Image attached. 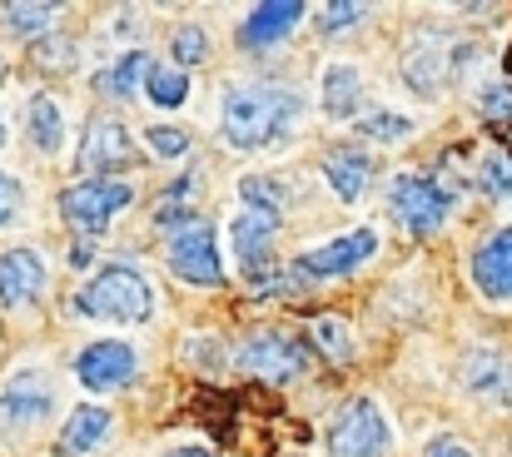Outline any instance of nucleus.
Returning <instances> with one entry per match:
<instances>
[{
  "mask_svg": "<svg viewBox=\"0 0 512 457\" xmlns=\"http://www.w3.org/2000/svg\"><path fill=\"white\" fill-rule=\"evenodd\" d=\"M304 120V100L294 90H274V85H234L224 95V115L219 130L234 150H274L284 145Z\"/></svg>",
  "mask_w": 512,
  "mask_h": 457,
  "instance_id": "1",
  "label": "nucleus"
},
{
  "mask_svg": "<svg viewBox=\"0 0 512 457\" xmlns=\"http://www.w3.org/2000/svg\"><path fill=\"white\" fill-rule=\"evenodd\" d=\"M75 308H80L85 318H105V323H145V318L155 313V289H150V279H145L140 269L110 264V269H100V274L80 289Z\"/></svg>",
  "mask_w": 512,
  "mask_h": 457,
  "instance_id": "2",
  "label": "nucleus"
},
{
  "mask_svg": "<svg viewBox=\"0 0 512 457\" xmlns=\"http://www.w3.org/2000/svg\"><path fill=\"white\" fill-rule=\"evenodd\" d=\"M448 209H453V199L423 174H398L388 184V214L398 219L403 234H418V239L438 234L448 224Z\"/></svg>",
  "mask_w": 512,
  "mask_h": 457,
  "instance_id": "3",
  "label": "nucleus"
},
{
  "mask_svg": "<svg viewBox=\"0 0 512 457\" xmlns=\"http://www.w3.org/2000/svg\"><path fill=\"white\" fill-rule=\"evenodd\" d=\"M55 413V378L45 373V368H35V363H25V368H15L5 383H0V428L10 433H25V428H35V423H45Z\"/></svg>",
  "mask_w": 512,
  "mask_h": 457,
  "instance_id": "4",
  "label": "nucleus"
},
{
  "mask_svg": "<svg viewBox=\"0 0 512 457\" xmlns=\"http://www.w3.org/2000/svg\"><path fill=\"white\" fill-rule=\"evenodd\" d=\"M393 443L383 408L373 398H348L329 423V457H383Z\"/></svg>",
  "mask_w": 512,
  "mask_h": 457,
  "instance_id": "5",
  "label": "nucleus"
},
{
  "mask_svg": "<svg viewBox=\"0 0 512 457\" xmlns=\"http://www.w3.org/2000/svg\"><path fill=\"white\" fill-rule=\"evenodd\" d=\"M373 254H378V229H373V224H358V229H348L343 239H329V244L299 254L294 274L309 279V284H324V279H343V274L363 269Z\"/></svg>",
  "mask_w": 512,
  "mask_h": 457,
  "instance_id": "6",
  "label": "nucleus"
},
{
  "mask_svg": "<svg viewBox=\"0 0 512 457\" xmlns=\"http://www.w3.org/2000/svg\"><path fill=\"white\" fill-rule=\"evenodd\" d=\"M130 199H135V189L120 184V179H85V184H70L60 194V214H65V224H75L85 234H100Z\"/></svg>",
  "mask_w": 512,
  "mask_h": 457,
  "instance_id": "7",
  "label": "nucleus"
},
{
  "mask_svg": "<svg viewBox=\"0 0 512 457\" xmlns=\"http://www.w3.org/2000/svg\"><path fill=\"white\" fill-rule=\"evenodd\" d=\"M234 363H239L249 378H259V383H289V378H299V373L309 368V353H304L289 333H249V338L239 343Z\"/></svg>",
  "mask_w": 512,
  "mask_h": 457,
  "instance_id": "8",
  "label": "nucleus"
},
{
  "mask_svg": "<svg viewBox=\"0 0 512 457\" xmlns=\"http://www.w3.org/2000/svg\"><path fill=\"white\" fill-rule=\"evenodd\" d=\"M135 368H140V353H135L130 343H120V338H100V343H90V348L75 358V378H80L85 393L125 388Z\"/></svg>",
  "mask_w": 512,
  "mask_h": 457,
  "instance_id": "9",
  "label": "nucleus"
},
{
  "mask_svg": "<svg viewBox=\"0 0 512 457\" xmlns=\"http://www.w3.org/2000/svg\"><path fill=\"white\" fill-rule=\"evenodd\" d=\"M229 239H234V254H239L244 279H254V284L269 279V249L279 239V214L274 209H244V214H234Z\"/></svg>",
  "mask_w": 512,
  "mask_h": 457,
  "instance_id": "10",
  "label": "nucleus"
},
{
  "mask_svg": "<svg viewBox=\"0 0 512 457\" xmlns=\"http://www.w3.org/2000/svg\"><path fill=\"white\" fill-rule=\"evenodd\" d=\"M170 274L174 279H184V284H194V289H214V284H224V269H219V239H214V229L194 224L189 234L170 239Z\"/></svg>",
  "mask_w": 512,
  "mask_h": 457,
  "instance_id": "11",
  "label": "nucleus"
},
{
  "mask_svg": "<svg viewBox=\"0 0 512 457\" xmlns=\"http://www.w3.org/2000/svg\"><path fill=\"white\" fill-rule=\"evenodd\" d=\"M45 289V259L35 249H10L0 254V304L5 308H25L40 299Z\"/></svg>",
  "mask_w": 512,
  "mask_h": 457,
  "instance_id": "12",
  "label": "nucleus"
},
{
  "mask_svg": "<svg viewBox=\"0 0 512 457\" xmlns=\"http://www.w3.org/2000/svg\"><path fill=\"white\" fill-rule=\"evenodd\" d=\"M304 20V5L299 0H274V5H254L239 25V45L249 50H264V45H279L294 35V25Z\"/></svg>",
  "mask_w": 512,
  "mask_h": 457,
  "instance_id": "13",
  "label": "nucleus"
},
{
  "mask_svg": "<svg viewBox=\"0 0 512 457\" xmlns=\"http://www.w3.org/2000/svg\"><path fill=\"white\" fill-rule=\"evenodd\" d=\"M473 284L488 299H512V229H498L473 254Z\"/></svg>",
  "mask_w": 512,
  "mask_h": 457,
  "instance_id": "14",
  "label": "nucleus"
},
{
  "mask_svg": "<svg viewBox=\"0 0 512 457\" xmlns=\"http://www.w3.org/2000/svg\"><path fill=\"white\" fill-rule=\"evenodd\" d=\"M130 130L120 125V120H95L90 130H85V150H80V169L85 174H105V169H125L130 164Z\"/></svg>",
  "mask_w": 512,
  "mask_h": 457,
  "instance_id": "15",
  "label": "nucleus"
},
{
  "mask_svg": "<svg viewBox=\"0 0 512 457\" xmlns=\"http://www.w3.org/2000/svg\"><path fill=\"white\" fill-rule=\"evenodd\" d=\"M319 95H324V115L329 120H353L358 125V105H363V75H358V65H329L324 70V80H319Z\"/></svg>",
  "mask_w": 512,
  "mask_h": 457,
  "instance_id": "16",
  "label": "nucleus"
},
{
  "mask_svg": "<svg viewBox=\"0 0 512 457\" xmlns=\"http://www.w3.org/2000/svg\"><path fill=\"white\" fill-rule=\"evenodd\" d=\"M324 179L334 184V194H339L343 204H358L363 194H368V179H373V154L368 150H334L329 154V164H324Z\"/></svg>",
  "mask_w": 512,
  "mask_h": 457,
  "instance_id": "17",
  "label": "nucleus"
},
{
  "mask_svg": "<svg viewBox=\"0 0 512 457\" xmlns=\"http://www.w3.org/2000/svg\"><path fill=\"white\" fill-rule=\"evenodd\" d=\"M468 388L488 403H512V363L498 348H478L468 358Z\"/></svg>",
  "mask_w": 512,
  "mask_h": 457,
  "instance_id": "18",
  "label": "nucleus"
},
{
  "mask_svg": "<svg viewBox=\"0 0 512 457\" xmlns=\"http://www.w3.org/2000/svg\"><path fill=\"white\" fill-rule=\"evenodd\" d=\"M105 438H110V408L85 403V408H75V413H70V423H65V433H60V453L65 457L95 453Z\"/></svg>",
  "mask_w": 512,
  "mask_h": 457,
  "instance_id": "19",
  "label": "nucleus"
},
{
  "mask_svg": "<svg viewBox=\"0 0 512 457\" xmlns=\"http://www.w3.org/2000/svg\"><path fill=\"white\" fill-rule=\"evenodd\" d=\"M403 80H408L418 95H438L443 80H448V45H438V40L413 45L408 60H403Z\"/></svg>",
  "mask_w": 512,
  "mask_h": 457,
  "instance_id": "20",
  "label": "nucleus"
},
{
  "mask_svg": "<svg viewBox=\"0 0 512 457\" xmlns=\"http://www.w3.org/2000/svg\"><path fill=\"white\" fill-rule=\"evenodd\" d=\"M25 125H30V145H35L40 154H60L65 150V110H60V100H55V95H35V100H30Z\"/></svg>",
  "mask_w": 512,
  "mask_h": 457,
  "instance_id": "21",
  "label": "nucleus"
},
{
  "mask_svg": "<svg viewBox=\"0 0 512 457\" xmlns=\"http://www.w3.org/2000/svg\"><path fill=\"white\" fill-rule=\"evenodd\" d=\"M150 70H155V65H150V55H140V50H135V55H120L115 65H105V70L95 75V85H100L105 95H115V100H130L140 85H150Z\"/></svg>",
  "mask_w": 512,
  "mask_h": 457,
  "instance_id": "22",
  "label": "nucleus"
},
{
  "mask_svg": "<svg viewBox=\"0 0 512 457\" xmlns=\"http://www.w3.org/2000/svg\"><path fill=\"white\" fill-rule=\"evenodd\" d=\"M358 135L368 140V145H398V140H408L413 135V120L408 115H398V110H368V115H358Z\"/></svg>",
  "mask_w": 512,
  "mask_h": 457,
  "instance_id": "23",
  "label": "nucleus"
},
{
  "mask_svg": "<svg viewBox=\"0 0 512 457\" xmlns=\"http://www.w3.org/2000/svg\"><path fill=\"white\" fill-rule=\"evenodd\" d=\"M145 95H150V105H160V110H179V105L189 100V75H184L179 65H155Z\"/></svg>",
  "mask_w": 512,
  "mask_h": 457,
  "instance_id": "24",
  "label": "nucleus"
},
{
  "mask_svg": "<svg viewBox=\"0 0 512 457\" xmlns=\"http://www.w3.org/2000/svg\"><path fill=\"white\" fill-rule=\"evenodd\" d=\"M155 224H160L165 234H174V239L199 224V219H194V179H184V184L174 189V199H165V204L155 209Z\"/></svg>",
  "mask_w": 512,
  "mask_h": 457,
  "instance_id": "25",
  "label": "nucleus"
},
{
  "mask_svg": "<svg viewBox=\"0 0 512 457\" xmlns=\"http://www.w3.org/2000/svg\"><path fill=\"white\" fill-rule=\"evenodd\" d=\"M314 343H319V353L324 358H334V363H348L353 358V333H348V323L343 318H314Z\"/></svg>",
  "mask_w": 512,
  "mask_h": 457,
  "instance_id": "26",
  "label": "nucleus"
},
{
  "mask_svg": "<svg viewBox=\"0 0 512 457\" xmlns=\"http://www.w3.org/2000/svg\"><path fill=\"white\" fill-rule=\"evenodd\" d=\"M55 5H5L0 10V20H5V30H15V35H40V30H50L55 25Z\"/></svg>",
  "mask_w": 512,
  "mask_h": 457,
  "instance_id": "27",
  "label": "nucleus"
},
{
  "mask_svg": "<svg viewBox=\"0 0 512 457\" xmlns=\"http://www.w3.org/2000/svg\"><path fill=\"white\" fill-rule=\"evenodd\" d=\"M478 184L493 194V199H512V159L503 150H488L478 164Z\"/></svg>",
  "mask_w": 512,
  "mask_h": 457,
  "instance_id": "28",
  "label": "nucleus"
},
{
  "mask_svg": "<svg viewBox=\"0 0 512 457\" xmlns=\"http://www.w3.org/2000/svg\"><path fill=\"white\" fill-rule=\"evenodd\" d=\"M170 50H174V65H204L209 60V30L204 25H179Z\"/></svg>",
  "mask_w": 512,
  "mask_h": 457,
  "instance_id": "29",
  "label": "nucleus"
},
{
  "mask_svg": "<svg viewBox=\"0 0 512 457\" xmlns=\"http://www.w3.org/2000/svg\"><path fill=\"white\" fill-rule=\"evenodd\" d=\"M239 199H244V209H274V214H279V204H284L279 184L264 179V174H244V179H239Z\"/></svg>",
  "mask_w": 512,
  "mask_h": 457,
  "instance_id": "30",
  "label": "nucleus"
},
{
  "mask_svg": "<svg viewBox=\"0 0 512 457\" xmlns=\"http://www.w3.org/2000/svg\"><path fill=\"white\" fill-rule=\"evenodd\" d=\"M319 20H324V35H343L348 25L368 20V5H324V10H319Z\"/></svg>",
  "mask_w": 512,
  "mask_h": 457,
  "instance_id": "31",
  "label": "nucleus"
},
{
  "mask_svg": "<svg viewBox=\"0 0 512 457\" xmlns=\"http://www.w3.org/2000/svg\"><path fill=\"white\" fill-rule=\"evenodd\" d=\"M20 204H25V189H20V179L0 169V229L20 219Z\"/></svg>",
  "mask_w": 512,
  "mask_h": 457,
  "instance_id": "32",
  "label": "nucleus"
},
{
  "mask_svg": "<svg viewBox=\"0 0 512 457\" xmlns=\"http://www.w3.org/2000/svg\"><path fill=\"white\" fill-rule=\"evenodd\" d=\"M145 140H150V154H155V159H179V154L189 150V140H184L179 130H165V125H155Z\"/></svg>",
  "mask_w": 512,
  "mask_h": 457,
  "instance_id": "33",
  "label": "nucleus"
},
{
  "mask_svg": "<svg viewBox=\"0 0 512 457\" xmlns=\"http://www.w3.org/2000/svg\"><path fill=\"white\" fill-rule=\"evenodd\" d=\"M478 105H483L488 120H512V85H488L478 95Z\"/></svg>",
  "mask_w": 512,
  "mask_h": 457,
  "instance_id": "34",
  "label": "nucleus"
},
{
  "mask_svg": "<svg viewBox=\"0 0 512 457\" xmlns=\"http://www.w3.org/2000/svg\"><path fill=\"white\" fill-rule=\"evenodd\" d=\"M423 457H473V448H468V443H458V438H433Z\"/></svg>",
  "mask_w": 512,
  "mask_h": 457,
  "instance_id": "35",
  "label": "nucleus"
},
{
  "mask_svg": "<svg viewBox=\"0 0 512 457\" xmlns=\"http://www.w3.org/2000/svg\"><path fill=\"white\" fill-rule=\"evenodd\" d=\"M174 457H209V453H204V448H179Z\"/></svg>",
  "mask_w": 512,
  "mask_h": 457,
  "instance_id": "36",
  "label": "nucleus"
},
{
  "mask_svg": "<svg viewBox=\"0 0 512 457\" xmlns=\"http://www.w3.org/2000/svg\"><path fill=\"white\" fill-rule=\"evenodd\" d=\"M0 145H5V125H0Z\"/></svg>",
  "mask_w": 512,
  "mask_h": 457,
  "instance_id": "37",
  "label": "nucleus"
}]
</instances>
